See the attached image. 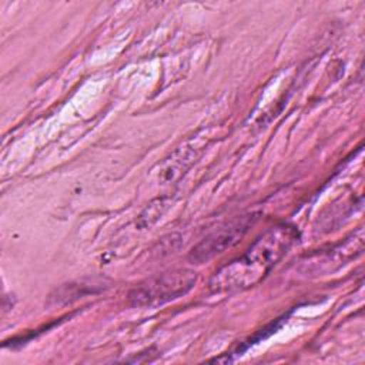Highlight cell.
Masks as SVG:
<instances>
[{
  "label": "cell",
  "instance_id": "obj_1",
  "mask_svg": "<svg viewBox=\"0 0 365 365\" xmlns=\"http://www.w3.org/2000/svg\"><path fill=\"white\" fill-rule=\"evenodd\" d=\"M297 238V231L288 225H278L261 235L241 257L220 268L212 279L215 291H231L247 288L258 282Z\"/></svg>",
  "mask_w": 365,
  "mask_h": 365
},
{
  "label": "cell",
  "instance_id": "obj_4",
  "mask_svg": "<svg viewBox=\"0 0 365 365\" xmlns=\"http://www.w3.org/2000/svg\"><path fill=\"white\" fill-rule=\"evenodd\" d=\"M98 289H103V282L91 281V282H78V284H66L61 288L56 291V297L51 295V299H54V304H67L77 298H81V295L88 292H97Z\"/></svg>",
  "mask_w": 365,
  "mask_h": 365
},
{
  "label": "cell",
  "instance_id": "obj_2",
  "mask_svg": "<svg viewBox=\"0 0 365 365\" xmlns=\"http://www.w3.org/2000/svg\"><path fill=\"white\" fill-rule=\"evenodd\" d=\"M195 282V274L187 269L153 277L128 292V301L138 307H153L175 299L188 292Z\"/></svg>",
  "mask_w": 365,
  "mask_h": 365
},
{
  "label": "cell",
  "instance_id": "obj_3",
  "mask_svg": "<svg viewBox=\"0 0 365 365\" xmlns=\"http://www.w3.org/2000/svg\"><path fill=\"white\" fill-rule=\"evenodd\" d=\"M247 227H248V221L241 218L240 221L231 224L230 227L208 235L197 247L192 248L190 254V259L201 264L212 258L214 255L222 252L227 247L234 244L241 237V234L247 230Z\"/></svg>",
  "mask_w": 365,
  "mask_h": 365
}]
</instances>
